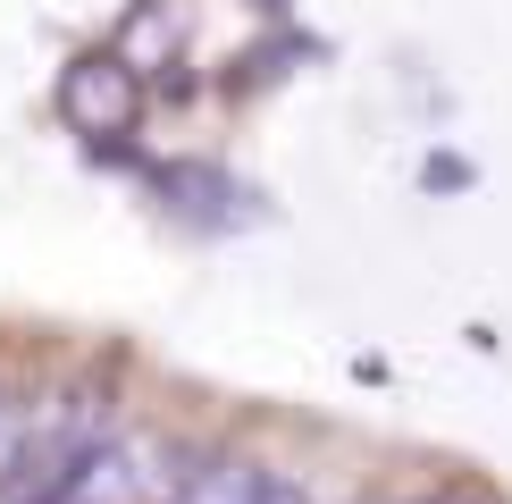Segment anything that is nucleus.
I'll list each match as a JSON object with an SVG mask.
<instances>
[{"label":"nucleus","instance_id":"nucleus-3","mask_svg":"<svg viewBox=\"0 0 512 504\" xmlns=\"http://www.w3.org/2000/svg\"><path fill=\"white\" fill-rule=\"evenodd\" d=\"M261 488H269L261 462L210 454V462H194V471H185V496H177V504H261Z\"/></svg>","mask_w":512,"mask_h":504},{"label":"nucleus","instance_id":"nucleus-4","mask_svg":"<svg viewBox=\"0 0 512 504\" xmlns=\"http://www.w3.org/2000/svg\"><path fill=\"white\" fill-rule=\"evenodd\" d=\"M261 504H311V496H303V488H294V479H286V471H269V488H261Z\"/></svg>","mask_w":512,"mask_h":504},{"label":"nucleus","instance_id":"nucleus-2","mask_svg":"<svg viewBox=\"0 0 512 504\" xmlns=\"http://www.w3.org/2000/svg\"><path fill=\"white\" fill-rule=\"evenodd\" d=\"M59 110H68L76 135H135V118H143V84L135 68H126L118 51H84L68 76H59Z\"/></svg>","mask_w":512,"mask_h":504},{"label":"nucleus","instance_id":"nucleus-1","mask_svg":"<svg viewBox=\"0 0 512 504\" xmlns=\"http://www.w3.org/2000/svg\"><path fill=\"white\" fill-rule=\"evenodd\" d=\"M177 496H185V471L168 462L160 437L152 429H110V437L84 446L59 504H177Z\"/></svg>","mask_w":512,"mask_h":504}]
</instances>
